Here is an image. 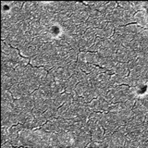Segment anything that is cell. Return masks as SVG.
<instances>
[{
    "mask_svg": "<svg viewBox=\"0 0 148 148\" xmlns=\"http://www.w3.org/2000/svg\"><path fill=\"white\" fill-rule=\"evenodd\" d=\"M9 60H10V58L8 55L1 53V64H7Z\"/></svg>",
    "mask_w": 148,
    "mask_h": 148,
    "instance_id": "obj_22",
    "label": "cell"
},
{
    "mask_svg": "<svg viewBox=\"0 0 148 148\" xmlns=\"http://www.w3.org/2000/svg\"><path fill=\"white\" fill-rule=\"evenodd\" d=\"M127 65H128V68H129V69H130V71H133V69H135L139 65H138V60H137V58H135V59H132V60H131V61H129L128 63H127Z\"/></svg>",
    "mask_w": 148,
    "mask_h": 148,
    "instance_id": "obj_20",
    "label": "cell"
},
{
    "mask_svg": "<svg viewBox=\"0 0 148 148\" xmlns=\"http://www.w3.org/2000/svg\"><path fill=\"white\" fill-rule=\"evenodd\" d=\"M116 132H119L120 134H123V135L127 136L129 133H131V130L129 129L127 124H124V125H120L117 131H116Z\"/></svg>",
    "mask_w": 148,
    "mask_h": 148,
    "instance_id": "obj_18",
    "label": "cell"
},
{
    "mask_svg": "<svg viewBox=\"0 0 148 148\" xmlns=\"http://www.w3.org/2000/svg\"><path fill=\"white\" fill-rule=\"evenodd\" d=\"M91 137L92 142H103L105 137V129L101 125H98L91 131Z\"/></svg>",
    "mask_w": 148,
    "mask_h": 148,
    "instance_id": "obj_4",
    "label": "cell"
},
{
    "mask_svg": "<svg viewBox=\"0 0 148 148\" xmlns=\"http://www.w3.org/2000/svg\"><path fill=\"white\" fill-rule=\"evenodd\" d=\"M119 7L118 5V2L116 1H110V2H108V4L106 5V9H105V13L104 14H110L112 13L116 8Z\"/></svg>",
    "mask_w": 148,
    "mask_h": 148,
    "instance_id": "obj_15",
    "label": "cell"
},
{
    "mask_svg": "<svg viewBox=\"0 0 148 148\" xmlns=\"http://www.w3.org/2000/svg\"><path fill=\"white\" fill-rule=\"evenodd\" d=\"M12 46H10L9 45H7L6 43H5L4 41H1V50H2V53L6 54V55H9L12 50Z\"/></svg>",
    "mask_w": 148,
    "mask_h": 148,
    "instance_id": "obj_19",
    "label": "cell"
},
{
    "mask_svg": "<svg viewBox=\"0 0 148 148\" xmlns=\"http://www.w3.org/2000/svg\"><path fill=\"white\" fill-rule=\"evenodd\" d=\"M126 140H127L126 136L119 132H114L112 135V142L114 143V145L117 148H122Z\"/></svg>",
    "mask_w": 148,
    "mask_h": 148,
    "instance_id": "obj_8",
    "label": "cell"
},
{
    "mask_svg": "<svg viewBox=\"0 0 148 148\" xmlns=\"http://www.w3.org/2000/svg\"><path fill=\"white\" fill-rule=\"evenodd\" d=\"M89 88H90V86L86 84L85 82H79L75 87V92L79 96H82Z\"/></svg>",
    "mask_w": 148,
    "mask_h": 148,
    "instance_id": "obj_13",
    "label": "cell"
},
{
    "mask_svg": "<svg viewBox=\"0 0 148 148\" xmlns=\"http://www.w3.org/2000/svg\"><path fill=\"white\" fill-rule=\"evenodd\" d=\"M30 65L34 68H40L44 67L45 65V56L42 55H36L34 58L30 59Z\"/></svg>",
    "mask_w": 148,
    "mask_h": 148,
    "instance_id": "obj_9",
    "label": "cell"
},
{
    "mask_svg": "<svg viewBox=\"0 0 148 148\" xmlns=\"http://www.w3.org/2000/svg\"><path fill=\"white\" fill-rule=\"evenodd\" d=\"M114 71L116 75H118L119 77H123V78L129 76L130 72H131L128 68L127 63H119L117 65V67L115 68Z\"/></svg>",
    "mask_w": 148,
    "mask_h": 148,
    "instance_id": "obj_7",
    "label": "cell"
},
{
    "mask_svg": "<svg viewBox=\"0 0 148 148\" xmlns=\"http://www.w3.org/2000/svg\"><path fill=\"white\" fill-rule=\"evenodd\" d=\"M13 83L10 77L5 74H1V88L2 90H9L12 87Z\"/></svg>",
    "mask_w": 148,
    "mask_h": 148,
    "instance_id": "obj_12",
    "label": "cell"
},
{
    "mask_svg": "<svg viewBox=\"0 0 148 148\" xmlns=\"http://www.w3.org/2000/svg\"><path fill=\"white\" fill-rule=\"evenodd\" d=\"M141 145L140 143L137 141H132V140H126L124 145L122 148H140Z\"/></svg>",
    "mask_w": 148,
    "mask_h": 148,
    "instance_id": "obj_16",
    "label": "cell"
},
{
    "mask_svg": "<svg viewBox=\"0 0 148 148\" xmlns=\"http://www.w3.org/2000/svg\"><path fill=\"white\" fill-rule=\"evenodd\" d=\"M57 49L53 43H46L39 49V55L42 56H55L57 54Z\"/></svg>",
    "mask_w": 148,
    "mask_h": 148,
    "instance_id": "obj_5",
    "label": "cell"
},
{
    "mask_svg": "<svg viewBox=\"0 0 148 148\" xmlns=\"http://www.w3.org/2000/svg\"><path fill=\"white\" fill-rule=\"evenodd\" d=\"M134 22L143 29L148 28V14L145 11H138L134 14Z\"/></svg>",
    "mask_w": 148,
    "mask_h": 148,
    "instance_id": "obj_3",
    "label": "cell"
},
{
    "mask_svg": "<svg viewBox=\"0 0 148 148\" xmlns=\"http://www.w3.org/2000/svg\"><path fill=\"white\" fill-rule=\"evenodd\" d=\"M54 76L56 81H62V80H68L72 74L69 72V69L65 68H54Z\"/></svg>",
    "mask_w": 148,
    "mask_h": 148,
    "instance_id": "obj_2",
    "label": "cell"
},
{
    "mask_svg": "<svg viewBox=\"0 0 148 148\" xmlns=\"http://www.w3.org/2000/svg\"><path fill=\"white\" fill-rule=\"evenodd\" d=\"M119 64V61L117 59V55L114 54L113 56L108 58H104L99 65V67L105 69L106 71H114L115 68Z\"/></svg>",
    "mask_w": 148,
    "mask_h": 148,
    "instance_id": "obj_1",
    "label": "cell"
},
{
    "mask_svg": "<svg viewBox=\"0 0 148 148\" xmlns=\"http://www.w3.org/2000/svg\"><path fill=\"white\" fill-rule=\"evenodd\" d=\"M9 92H11L12 96L14 97V99H21V97L24 95V94H23V92L21 91V86L20 84H14L12 85V87L9 89Z\"/></svg>",
    "mask_w": 148,
    "mask_h": 148,
    "instance_id": "obj_11",
    "label": "cell"
},
{
    "mask_svg": "<svg viewBox=\"0 0 148 148\" xmlns=\"http://www.w3.org/2000/svg\"><path fill=\"white\" fill-rule=\"evenodd\" d=\"M96 34H95V29H91L89 28L85 32L84 34H83V38L86 40V42L88 44L90 45H94V43L95 42V39H96Z\"/></svg>",
    "mask_w": 148,
    "mask_h": 148,
    "instance_id": "obj_10",
    "label": "cell"
},
{
    "mask_svg": "<svg viewBox=\"0 0 148 148\" xmlns=\"http://www.w3.org/2000/svg\"><path fill=\"white\" fill-rule=\"evenodd\" d=\"M1 148H15L10 143H5V145H2V147Z\"/></svg>",
    "mask_w": 148,
    "mask_h": 148,
    "instance_id": "obj_23",
    "label": "cell"
},
{
    "mask_svg": "<svg viewBox=\"0 0 148 148\" xmlns=\"http://www.w3.org/2000/svg\"><path fill=\"white\" fill-rule=\"evenodd\" d=\"M1 124H2V128L8 129V128H11L13 126H15V125L18 124V118L15 114H11V115H9L8 117H7L6 119H2Z\"/></svg>",
    "mask_w": 148,
    "mask_h": 148,
    "instance_id": "obj_6",
    "label": "cell"
},
{
    "mask_svg": "<svg viewBox=\"0 0 148 148\" xmlns=\"http://www.w3.org/2000/svg\"><path fill=\"white\" fill-rule=\"evenodd\" d=\"M61 97H62V99H63V102H64V104H66V105H71L74 100H73V96L71 94H67V92H63V94L61 95Z\"/></svg>",
    "mask_w": 148,
    "mask_h": 148,
    "instance_id": "obj_17",
    "label": "cell"
},
{
    "mask_svg": "<svg viewBox=\"0 0 148 148\" xmlns=\"http://www.w3.org/2000/svg\"><path fill=\"white\" fill-rule=\"evenodd\" d=\"M1 136H2V145H5V143H8V129L2 128V131H1Z\"/></svg>",
    "mask_w": 148,
    "mask_h": 148,
    "instance_id": "obj_21",
    "label": "cell"
},
{
    "mask_svg": "<svg viewBox=\"0 0 148 148\" xmlns=\"http://www.w3.org/2000/svg\"><path fill=\"white\" fill-rule=\"evenodd\" d=\"M14 97L12 96L11 92L9 90H2L1 92V102H6V103H13Z\"/></svg>",
    "mask_w": 148,
    "mask_h": 148,
    "instance_id": "obj_14",
    "label": "cell"
}]
</instances>
